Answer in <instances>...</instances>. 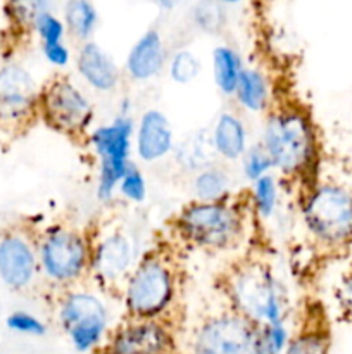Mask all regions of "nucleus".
<instances>
[{
    "label": "nucleus",
    "instance_id": "f257e3e1",
    "mask_svg": "<svg viewBox=\"0 0 352 354\" xmlns=\"http://www.w3.org/2000/svg\"><path fill=\"white\" fill-rule=\"evenodd\" d=\"M259 144L273 169L290 182L306 183L317 166V137L311 114L297 102H278L268 109Z\"/></svg>",
    "mask_w": 352,
    "mask_h": 354
},
{
    "label": "nucleus",
    "instance_id": "f03ea898",
    "mask_svg": "<svg viewBox=\"0 0 352 354\" xmlns=\"http://www.w3.org/2000/svg\"><path fill=\"white\" fill-rule=\"evenodd\" d=\"M178 294V258L168 245H155L138 258L124 282L121 299L130 320H168Z\"/></svg>",
    "mask_w": 352,
    "mask_h": 354
},
{
    "label": "nucleus",
    "instance_id": "7ed1b4c3",
    "mask_svg": "<svg viewBox=\"0 0 352 354\" xmlns=\"http://www.w3.org/2000/svg\"><path fill=\"white\" fill-rule=\"evenodd\" d=\"M223 286L230 310L257 327L286 322V289L261 259H244L231 266Z\"/></svg>",
    "mask_w": 352,
    "mask_h": 354
},
{
    "label": "nucleus",
    "instance_id": "20e7f679",
    "mask_svg": "<svg viewBox=\"0 0 352 354\" xmlns=\"http://www.w3.org/2000/svg\"><path fill=\"white\" fill-rule=\"evenodd\" d=\"M173 230L179 241L200 251H228L244 237L245 204L233 196L214 203L192 201L175 216Z\"/></svg>",
    "mask_w": 352,
    "mask_h": 354
},
{
    "label": "nucleus",
    "instance_id": "39448f33",
    "mask_svg": "<svg viewBox=\"0 0 352 354\" xmlns=\"http://www.w3.org/2000/svg\"><path fill=\"white\" fill-rule=\"evenodd\" d=\"M38 265L40 275L50 286L72 289L90 277L92 237L69 225H52L38 235Z\"/></svg>",
    "mask_w": 352,
    "mask_h": 354
},
{
    "label": "nucleus",
    "instance_id": "423d86ee",
    "mask_svg": "<svg viewBox=\"0 0 352 354\" xmlns=\"http://www.w3.org/2000/svg\"><path fill=\"white\" fill-rule=\"evenodd\" d=\"M38 120L75 144L86 145L95 121V107L69 76L57 75L40 90Z\"/></svg>",
    "mask_w": 352,
    "mask_h": 354
},
{
    "label": "nucleus",
    "instance_id": "0eeeda50",
    "mask_svg": "<svg viewBox=\"0 0 352 354\" xmlns=\"http://www.w3.org/2000/svg\"><path fill=\"white\" fill-rule=\"evenodd\" d=\"M135 120L126 114L114 116L109 123L93 127L86 147L97 159V185L99 201L109 203L117 194V185L133 162Z\"/></svg>",
    "mask_w": 352,
    "mask_h": 354
},
{
    "label": "nucleus",
    "instance_id": "6e6552de",
    "mask_svg": "<svg viewBox=\"0 0 352 354\" xmlns=\"http://www.w3.org/2000/svg\"><path fill=\"white\" fill-rule=\"evenodd\" d=\"M307 234L323 248H342L352 239V194L337 183L311 187L302 201Z\"/></svg>",
    "mask_w": 352,
    "mask_h": 354
},
{
    "label": "nucleus",
    "instance_id": "1a4fd4ad",
    "mask_svg": "<svg viewBox=\"0 0 352 354\" xmlns=\"http://www.w3.org/2000/svg\"><path fill=\"white\" fill-rule=\"evenodd\" d=\"M61 330L78 353H92L109 332V308L93 290L68 289L57 304Z\"/></svg>",
    "mask_w": 352,
    "mask_h": 354
},
{
    "label": "nucleus",
    "instance_id": "9d476101",
    "mask_svg": "<svg viewBox=\"0 0 352 354\" xmlns=\"http://www.w3.org/2000/svg\"><path fill=\"white\" fill-rule=\"evenodd\" d=\"M259 327L228 310L206 318L193 332L192 354H257Z\"/></svg>",
    "mask_w": 352,
    "mask_h": 354
},
{
    "label": "nucleus",
    "instance_id": "9b49d317",
    "mask_svg": "<svg viewBox=\"0 0 352 354\" xmlns=\"http://www.w3.org/2000/svg\"><path fill=\"white\" fill-rule=\"evenodd\" d=\"M41 86L21 64L0 66V127L19 130L38 120Z\"/></svg>",
    "mask_w": 352,
    "mask_h": 354
},
{
    "label": "nucleus",
    "instance_id": "f8f14e48",
    "mask_svg": "<svg viewBox=\"0 0 352 354\" xmlns=\"http://www.w3.org/2000/svg\"><path fill=\"white\" fill-rule=\"evenodd\" d=\"M137 261L133 241L121 228L109 230L97 241L92 239L90 277L100 289L121 292Z\"/></svg>",
    "mask_w": 352,
    "mask_h": 354
},
{
    "label": "nucleus",
    "instance_id": "ddd939ff",
    "mask_svg": "<svg viewBox=\"0 0 352 354\" xmlns=\"http://www.w3.org/2000/svg\"><path fill=\"white\" fill-rule=\"evenodd\" d=\"M38 235L26 230H7L0 235V283L14 292H23L37 282Z\"/></svg>",
    "mask_w": 352,
    "mask_h": 354
},
{
    "label": "nucleus",
    "instance_id": "4468645a",
    "mask_svg": "<svg viewBox=\"0 0 352 354\" xmlns=\"http://www.w3.org/2000/svg\"><path fill=\"white\" fill-rule=\"evenodd\" d=\"M175 332L168 320H130L109 335L102 354H175Z\"/></svg>",
    "mask_w": 352,
    "mask_h": 354
},
{
    "label": "nucleus",
    "instance_id": "2eb2a0df",
    "mask_svg": "<svg viewBox=\"0 0 352 354\" xmlns=\"http://www.w3.org/2000/svg\"><path fill=\"white\" fill-rule=\"evenodd\" d=\"M176 138L168 114L161 109H145L135 121L133 151L141 162L154 165L175 152Z\"/></svg>",
    "mask_w": 352,
    "mask_h": 354
},
{
    "label": "nucleus",
    "instance_id": "dca6fc26",
    "mask_svg": "<svg viewBox=\"0 0 352 354\" xmlns=\"http://www.w3.org/2000/svg\"><path fill=\"white\" fill-rule=\"evenodd\" d=\"M76 69L85 85L100 93L116 92L123 78L116 61L95 41H85L81 45L76 55Z\"/></svg>",
    "mask_w": 352,
    "mask_h": 354
},
{
    "label": "nucleus",
    "instance_id": "f3484780",
    "mask_svg": "<svg viewBox=\"0 0 352 354\" xmlns=\"http://www.w3.org/2000/svg\"><path fill=\"white\" fill-rule=\"evenodd\" d=\"M168 64L164 41L159 31L148 30L141 35L128 52L124 71L133 82H150L157 78Z\"/></svg>",
    "mask_w": 352,
    "mask_h": 354
},
{
    "label": "nucleus",
    "instance_id": "a211bd4d",
    "mask_svg": "<svg viewBox=\"0 0 352 354\" xmlns=\"http://www.w3.org/2000/svg\"><path fill=\"white\" fill-rule=\"evenodd\" d=\"M211 144H213L214 154L221 161L240 162L244 154L247 152L248 145V130L240 114L235 111H224L214 121L211 130Z\"/></svg>",
    "mask_w": 352,
    "mask_h": 354
},
{
    "label": "nucleus",
    "instance_id": "6ab92c4d",
    "mask_svg": "<svg viewBox=\"0 0 352 354\" xmlns=\"http://www.w3.org/2000/svg\"><path fill=\"white\" fill-rule=\"evenodd\" d=\"M233 99L245 113H268L273 104L271 83L268 76L257 68H245L235 90Z\"/></svg>",
    "mask_w": 352,
    "mask_h": 354
},
{
    "label": "nucleus",
    "instance_id": "aec40b11",
    "mask_svg": "<svg viewBox=\"0 0 352 354\" xmlns=\"http://www.w3.org/2000/svg\"><path fill=\"white\" fill-rule=\"evenodd\" d=\"M231 187H233V178L219 162H213L193 173L192 176V190L195 197L193 201L214 203V201L228 199L231 196Z\"/></svg>",
    "mask_w": 352,
    "mask_h": 354
},
{
    "label": "nucleus",
    "instance_id": "412c9836",
    "mask_svg": "<svg viewBox=\"0 0 352 354\" xmlns=\"http://www.w3.org/2000/svg\"><path fill=\"white\" fill-rule=\"evenodd\" d=\"M245 69L240 54L235 48L221 45L213 50V80L224 97H233Z\"/></svg>",
    "mask_w": 352,
    "mask_h": 354
},
{
    "label": "nucleus",
    "instance_id": "4be33fe9",
    "mask_svg": "<svg viewBox=\"0 0 352 354\" xmlns=\"http://www.w3.org/2000/svg\"><path fill=\"white\" fill-rule=\"evenodd\" d=\"M173 154L178 159L179 166L192 171V175L199 169L216 162V154H214L213 144H211V135H207V137L192 135L179 145H176Z\"/></svg>",
    "mask_w": 352,
    "mask_h": 354
},
{
    "label": "nucleus",
    "instance_id": "5701e85b",
    "mask_svg": "<svg viewBox=\"0 0 352 354\" xmlns=\"http://www.w3.org/2000/svg\"><path fill=\"white\" fill-rule=\"evenodd\" d=\"M248 192V206L254 209L255 216L261 220H269L275 216L280 204V180L275 173L262 176L251 183Z\"/></svg>",
    "mask_w": 352,
    "mask_h": 354
},
{
    "label": "nucleus",
    "instance_id": "b1692460",
    "mask_svg": "<svg viewBox=\"0 0 352 354\" xmlns=\"http://www.w3.org/2000/svg\"><path fill=\"white\" fill-rule=\"evenodd\" d=\"M64 19L69 33L86 41L97 26V10L88 0H69L64 9Z\"/></svg>",
    "mask_w": 352,
    "mask_h": 354
},
{
    "label": "nucleus",
    "instance_id": "393cba45",
    "mask_svg": "<svg viewBox=\"0 0 352 354\" xmlns=\"http://www.w3.org/2000/svg\"><path fill=\"white\" fill-rule=\"evenodd\" d=\"M330 341L324 328L314 322H306L295 335H292L283 354H328Z\"/></svg>",
    "mask_w": 352,
    "mask_h": 354
},
{
    "label": "nucleus",
    "instance_id": "a878e982",
    "mask_svg": "<svg viewBox=\"0 0 352 354\" xmlns=\"http://www.w3.org/2000/svg\"><path fill=\"white\" fill-rule=\"evenodd\" d=\"M200 71H202V64L192 50L183 48L168 59V75L178 85L193 83L199 78Z\"/></svg>",
    "mask_w": 352,
    "mask_h": 354
},
{
    "label": "nucleus",
    "instance_id": "bb28decb",
    "mask_svg": "<svg viewBox=\"0 0 352 354\" xmlns=\"http://www.w3.org/2000/svg\"><path fill=\"white\" fill-rule=\"evenodd\" d=\"M117 194L123 199H126L128 203L133 204H141L147 199V178H145V173L141 171V168L135 161L128 166L126 173L121 178L119 185H117Z\"/></svg>",
    "mask_w": 352,
    "mask_h": 354
},
{
    "label": "nucleus",
    "instance_id": "cd10ccee",
    "mask_svg": "<svg viewBox=\"0 0 352 354\" xmlns=\"http://www.w3.org/2000/svg\"><path fill=\"white\" fill-rule=\"evenodd\" d=\"M290 332L285 322L259 327L257 354H283L290 341Z\"/></svg>",
    "mask_w": 352,
    "mask_h": 354
},
{
    "label": "nucleus",
    "instance_id": "c85d7f7f",
    "mask_svg": "<svg viewBox=\"0 0 352 354\" xmlns=\"http://www.w3.org/2000/svg\"><path fill=\"white\" fill-rule=\"evenodd\" d=\"M242 166V175L245 180H248L251 183H254L255 180L262 178V176L273 173V162L269 159L268 152L264 151L261 144H254L247 149V152L244 154V158L240 159Z\"/></svg>",
    "mask_w": 352,
    "mask_h": 354
},
{
    "label": "nucleus",
    "instance_id": "c756f323",
    "mask_svg": "<svg viewBox=\"0 0 352 354\" xmlns=\"http://www.w3.org/2000/svg\"><path fill=\"white\" fill-rule=\"evenodd\" d=\"M48 0H9L7 14L21 28H33L41 14L48 12Z\"/></svg>",
    "mask_w": 352,
    "mask_h": 354
},
{
    "label": "nucleus",
    "instance_id": "7c9ffc66",
    "mask_svg": "<svg viewBox=\"0 0 352 354\" xmlns=\"http://www.w3.org/2000/svg\"><path fill=\"white\" fill-rule=\"evenodd\" d=\"M6 327L12 334L26 335V337H43L47 334L45 322L26 310L10 311L6 317Z\"/></svg>",
    "mask_w": 352,
    "mask_h": 354
},
{
    "label": "nucleus",
    "instance_id": "2f4dec72",
    "mask_svg": "<svg viewBox=\"0 0 352 354\" xmlns=\"http://www.w3.org/2000/svg\"><path fill=\"white\" fill-rule=\"evenodd\" d=\"M33 30L37 31L38 37H40L41 45L59 44V41L64 40L66 24L62 23L61 19H57L54 14L45 12L38 17L37 23H35V26H33Z\"/></svg>",
    "mask_w": 352,
    "mask_h": 354
},
{
    "label": "nucleus",
    "instance_id": "473e14b6",
    "mask_svg": "<svg viewBox=\"0 0 352 354\" xmlns=\"http://www.w3.org/2000/svg\"><path fill=\"white\" fill-rule=\"evenodd\" d=\"M223 9L216 2L204 0V2H200L197 6L195 21L200 30L207 31V33H216L223 26Z\"/></svg>",
    "mask_w": 352,
    "mask_h": 354
},
{
    "label": "nucleus",
    "instance_id": "72a5a7b5",
    "mask_svg": "<svg viewBox=\"0 0 352 354\" xmlns=\"http://www.w3.org/2000/svg\"><path fill=\"white\" fill-rule=\"evenodd\" d=\"M41 52H43V57L48 64L55 66V68H66L71 61V52L66 47L64 41H59V44H48L41 45Z\"/></svg>",
    "mask_w": 352,
    "mask_h": 354
},
{
    "label": "nucleus",
    "instance_id": "f704fd0d",
    "mask_svg": "<svg viewBox=\"0 0 352 354\" xmlns=\"http://www.w3.org/2000/svg\"><path fill=\"white\" fill-rule=\"evenodd\" d=\"M337 299L340 308L344 310V313L352 318V275L345 277V279L342 280V283L338 286L337 290Z\"/></svg>",
    "mask_w": 352,
    "mask_h": 354
},
{
    "label": "nucleus",
    "instance_id": "c9c22d12",
    "mask_svg": "<svg viewBox=\"0 0 352 354\" xmlns=\"http://www.w3.org/2000/svg\"><path fill=\"white\" fill-rule=\"evenodd\" d=\"M155 2L159 3V7H162V9L169 10V9H173V7H175L176 3L179 2V0H155Z\"/></svg>",
    "mask_w": 352,
    "mask_h": 354
},
{
    "label": "nucleus",
    "instance_id": "e433bc0d",
    "mask_svg": "<svg viewBox=\"0 0 352 354\" xmlns=\"http://www.w3.org/2000/svg\"><path fill=\"white\" fill-rule=\"evenodd\" d=\"M217 2H223V3H237L240 0H217Z\"/></svg>",
    "mask_w": 352,
    "mask_h": 354
},
{
    "label": "nucleus",
    "instance_id": "4c0bfd02",
    "mask_svg": "<svg viewBox=\"0 0 352 354\" xmlns=\"http://www.w3.org/2000/svg\"><path fill=\"white\" fill-rule=\"evenodd\" d=\"M0 317H2V303H0Z\"/></svg>",
    "mask_w": 352,
    "mask_h": 354
}]
</instances>
